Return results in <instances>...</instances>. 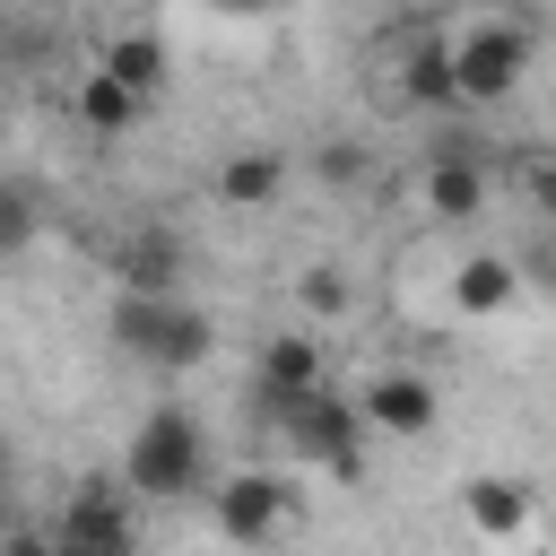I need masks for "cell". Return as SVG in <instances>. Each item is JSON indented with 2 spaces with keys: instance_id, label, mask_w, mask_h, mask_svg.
<instances>
[{
  "instance_id": "obj_11",
  "label": "cell",
  "mask_w": 556,
  "mask_h": 556,
  "mask_svg": "<svg viewBox=\"0 0 556 556\" xmlns=\"http://www.w3.org/2000/svg\"><path fill=\"white\" fill-rule=\"evenodd\" d=\"M391 70H400V78H391V104H408V113L452 104V61H443V35H417V43H408Z\"/></svg>"
},
{
  "instance_id": "obj_1",
  "label": "cell",
  "mask_w": 556,
  "mask_h": 556,
  "mask_svg": "<svg viewBox=\"0 0 556 556\" xmlns=\"http://www.w3.org/2000/svg\"><path fill=\"white\" fill-rule=\"evenodd\" d=\"M208 469V443L191 426V408H148L130 452H122V495H148V504H182Z\"/></svg>"
},
{
  "instance_id": "obj_14",
  "label": "cell",
  "mask_w": 556,
  "mask_h": 556,
  "mask_svg": "<svg viewBox=\"0 0 556 556\" xmlns=\"http://www.w3.org/2000/svg\"><path fill=\"white\" fill-rule=\"evenodd\" d=\"M278 191H287V156L278 148H252V156H226L217 165V200L226 208H269Z\"/></svg>"
},
{
  "instance_id": "obj_18",
  "label": "cell",
  "mask_w": 556,
  "mask_h": 556,
  "mask_svg": "<svg viewBox=\"0 0 556 556\" xmlns=\"http://www.w3.org/2000/svg\"><path fill=\"white\" fill-rule=\"evenodd\" d=\"M304 304H313V313H348V278H339L330 261H321V269H304Z\"/></svg>"
},
{
  "instance_id": "obj_17",
  "label": "cell",
  "mask_w": 556,
  "mask_h": 556,
  "mask_svg": "<svg viewBox=\"0 0 556 556\" xmlns=\"http://www.w3.org/2000/svg\"><path fill=\"white\" fill-rule=\"evenodd\" d=\"M26 243H35V191L0 182V252H26Z\"/></svg>"
},
{
  "instance_id": "obj_5",
  "label": "cell",
  "mask_w": 556,
  "mask_h": 556,
  "mask_svg": "<svg viewBox=\"0 0 556 556\" xmlns=\"http://www.w3.org/2000/svg\"><path fill=\"white\" fill-rule=\"evenodd\" d=\"M52 556H139L130 495L104 486V478H87V486L61 504V521H52Z\"/></svg>"
},
{
  "instance_id": "obj_3",
  "label": "cell",
  "mask_w": 556,
  "mask_h": 556,
  "mask_svg": "<svg viewBox=\"0 0 556 556\" xmlns=\"http://www.w3.org/2000/svg\"><path fill=\"white\" fill-rule=\"evenodd\" d=\"M530 26H513V17H478V26H460L452 43H443V61H452V96H469V104H504L521 78H530Z\"/></svg>"
},
{
  "instance_id": "obj_9",
  "label": "cell",
  "mask_w": 556,
  "mask_h": 556,
  "mask_svg": "<svg viewBox=\"0 0 556 556\" xmlns=\"http://www.w3.org/2000/svg\"><path fill=\"white\" fill-rule=\"evenodd\" d=\"M304 391H321V348H313V339H269V348H261V374H252L261 417L287 408V400H304Z\"/></svg>"
},
{
  "instance_id": "obj_16",
  "label": "cell",
  "mask_w": 556,
  "mask_h": 556,
  "mask_svg": "<svg viewBox=\"0 0 556 556\" xmlns=\"http://www.w3.org/2000/svg\"><path fill=\"white\" fill-rule=\"evenodd\" d=\"M70 113H78L96 139H122V130L139 122V96H130V87H113L104 70H87V78H78V96H70Z\"/></svg>"
},
{
  "instance_id": "obj_23",
  "label": "cell",
  "mask_w": 556,
  "mask_h": 556,
  "mask_svg": "<svg viewBox=\"0 0 556 556\" xmlns=\"http://www.w3.org/2000/svg\"><path fill=\"white\" fill-rule=\"evenodd\" d=\"M0 530H9V486H0Z\"/></svg>"
},
{
  "instance_id": "obj_20",
  "label": "cell",
  "mask_w": 556,
  "mask_h": 556,
  "mask_svg": "<svg viewBox=\"0 0 556 556\" xmlns=\"http://www.w3.org/2000/svg\"><path fill=\"white\" fill-rule=\"evenodd\" d=\"M0 556H52V539H35V530H0Z\"/></svg>"
},
{
  "instance_id": "obj_21",
  "label": "cell",
  "mask_w": 556,
  "mask_h": 556,
  "mask_svg": "<svg viewBox=\"0 0 556 556\" xmlns=\"http://www.w3.org/2000/svg\"><path fill=\"white\" fill-rule=\"evenodd\" d=\"M208 9H217V17H269L278 0H208Z\"/></svg>"
},
{
  "instance_id": "obj_6",
  "label": "cell",
  "mask_w": 556,
  "mask_h": 556,
  "mask_svg": "<svg viewBox=\"0 0 556 556\" xmlns=\"http://www.w3.org/2000/svg\"><path fill=\"white\" fill-rule=\"evenodd\" d=\"M208 504H217V530H226L235 547L278 539V530H287V513H295V495H287V478H278V469H235Z\"/></svg>"
},
{
  "instance_id": "obj_19",
  "label": "cell",
  "mask_w": 556,
  "mask_h": 556,
  "mask_svg": "<svg viewBox=\"0 0 556 556\" xmlns=\"http://www.w3.org/2000/svg\"><path fill=\"white\" fill-rule=\"evenodd\" d=\"M356 174H365L356 148H321V182H356Z\"/></svg>"
},
{
  "instance_id": "obj_12",
  "label": "cell",
  "mask_w": 556,
  "mask_h": 556,
  "mask_svg": "<svg viewBox=\"0 0 556 556\" xmlns=\"http://www.w3.org/2000/svg\"><path fill=\"white\" fill-rule=\"evenodd\" d=\"M122 295H174V278H182V243L165 235V226H139L130 243H122Z\"/></svg>"
},
{
  "instance_id": "obj_22",
  "label": "cell",
  "mask_w": 556,
  "mask_h": 556,
  "mask_svg": "<svg viewBox=\"0 0 556 556\" xmlns=\"http://www.w3.org/2000/svg\"><path fill=\"white\" fill-rule=\"evenodd\" d=\"M0 486H9V434H0Z\"/></svg>"
},
{
  "instance_id": "obj_2",
  "label": "cell",
  "mask_w": 556,
  "mask_h": 556,
  "mask_svg": "<svg viewBox=\"0 0 556 556\" xmlns=\"http://www.w3.org/2000/svg\"><path fill=\"white\" fill-rule=\"evenodd\" d=\"M113 348H130L148 365H200L217 348V321L182 295H113Z\"/></svg>"
},
{
  "instance_id": "obj_7",
  "label": "cell",
  "mask_w": 556,
  "mask_h": 556,
  "mask_svg": "<svg viewBox=\"0 0 556 556\" xmlns=\"http://www.w3.org/2000/svg\"><path fill=\"white\" fill-rule=\"evenodd\" d=\"M356 417H365L374 434H400V443H417V434L443 417V391H434L426 374H374V382H365V400H356Z\"/></svg>"
},
{
  "instance_id": "obj_15",
  "label": "cell",
  "mask_w": 556,
  "mask_h": 556,
  "mask_svg": "<svg viewBox=\"0 0 556 556\" xmlns=\"http://www.w3.org/2000/svg\"><path fill=\"white\" fill-rule=\"evenodd\" d=\"M452 295H460V313H504V304L521 295V269H513L504 252H469L460 278H452Z\"/></svg>"
},
{
  "instance_id": "obj_10",
  "label": "cell",
  "mask_w": 556,
  "mask_h": 556,
  "mask_svg": "<svg viewBox=\"0 0 556 556\" xmlns=\"http://www.w3.org/2000/svg\"><path fill=\"white\" fill-rule=\"evenodd\" d=\"M530 513H539V495L521 478H469L460 486V521L478 539H513V530H530Z\"/></svg>"
},
{
  "instance_id": "obj_13",
  "label": "cell",
  "mask_w": 556,
  "mask_h": 556,
  "mask_svg": "<svg viewBox=\"0 0 556 556\" xmlns=\"http://www.w3.org/2000/svg\"><path fill=\"white\" fill-rule=\"evenodd\" d=\"M165 61H174V52H165V35H139V26H130V35H113V43H104V61H96V70L148 104V96L165 87Z\"/></svg>"
},
{
  "instance_id": "obj_8",
  "label": "cell",
  "mask_w": 556,
  "mask_h": 556,
  "mask_svg": "<svg viewBox=\"0 0 556 556\" xmlns=\"http://www.w3.org/2000/svg\"><path fill=\"white\" fill-rule=\"evenodd\" d=\"M417 200H426V217H434V226H469V217H486V200H495V182H486V165H478V156H460V148H443V156L426 165V182H417Z\"/></svg>"
},
{
  "instance_id": "obj_4",
  "label": "cell",
  "mask_w": 556,
  "mask_h": 556,
  "mask_svg": "<svg viewBox=\"0 0 556 556\" xmlns=\"http://www.w3.org/2000/svg\"><path fill=\"white\" fill-rule=\"evenodd\" d=\"M261 426H278L304 460H321L330 478H365V417H356V400L348 391H304V400H287V408H269Z\"/></svg>"
}]
</instances>
